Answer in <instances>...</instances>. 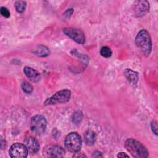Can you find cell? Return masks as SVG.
Segmentation results:
<instances>
[{
  "label": "cell",
  "instance_id": "obj_1",
  "mask_svg": "<svg viewBox=\"0 0 158 158\" xmlns=\"http://www.w3.org/2000/svg\"><path fill=\"white\" fill-rule=\"evenodd\" d=\"M135 43L142 54L148 57L152 51V41L149 32L145 30H141L136 36Z\"/></svg>",
  "mask_w": 158,
  "mask_h": 158
},
{
  "label": "cell",
  "instance_id": "obj_2",
  "mask_svg": "<svg viewBox=\"0 0 158 158\" xmlns=\"http://www.w3.org/2000/svg\"><path fill=\"white\" fill-rule=\"evenodd\" d=\"M126 149L135 157H147L149 156V152L146 147L139 141L129 138L125 143Z\"/></svg>",
  "mask_w": 158,
  "mask_h": 158
},
{
  "label": "cell",
  "instance_id": "obj_3",
  "mask_svg": "<svg viewBox=\"0 0 158 158\" xmlns=\"http://www.w3.org/2000/svg\"><path fill=\"white\" fill-rule=\"evenodd\" d=\"M82 145V139L81 136L75 132H71L65 138V148L71 152H78Z\"/></svg>",
  "mask_w": 158,
  "mask_h": 158
},
{
  "label": "cell",
  "instance_id": "obj_4",
  "mask_svg": "<svg viewBox=\"0 0 158 158\" xmlns=\"http://www.w3.org/2000/svg\"><path fill=\"white\" fill-rule=\"evenodd\" d=\"M71 92L69 89H62L48 98L44 102L45 105H53L67 102L70 98Z\"/></svg>",
  "mask_w": 158,
  "mask_h": 158
},
{
  "label": "cell",
  "instance_id": "obj_5",
  "mask_svg": "<svg viewBox=\"0 0 158 158\" xmlns=\"http://www.w3.org/2000/svg\"><path fill=\"white\" fill-rule=\"evenodd\" d=\"M46 120L43 115H36L31 119L30 128L36 135H40L43 134L46 130Z\"/></svg>",
  "mask_w": 158,
  "mask_h": 158
},
{
  "label": "cell",
  "instance_id": "obj_6",
  "mask_svg": "<svg viewBox=\"0 0 158 158\" xmlns=\"http://www.w3.org/2000/svg\"><path fill=\"white\" fill-rule=\"evenodd\" d=\"M64 33L79 44H84L85 42V36L83 31L80 29L72 28V27H67L63 30Z\"/></svg>",
  "mask_w": 158,
  "mask_h": 158
},
{
  "label": "cell",
  "instance_id": "obj_7",
  "mask_svg": "<svg viewBox=\"0 0 158 158\" xmlns=\"http://www.w3.org/2000/svg\"><path fill=\"white\" fill-rule=\"evenodd\" d=\"M9 152L12 158H25L27 157L28 151L24 144L16 143L11 146Z\"/></svg>",
  "mask_w": 158,
  "mask_h": 158
},
{
  "label": "cell",
  "instance_id": "obj_8",
  "mask_svg": "<svg viewBox=\"0 0 158 158\" xmlns=\"http://www.w3.org/2000/svg\"><path fill=\"white\" fill-rule=\"evenodd\" d=\"M149 9V4L146 1H136L133 7V13L135 17H141L145 15Z\"/></svg>",
  "mask_w": 158,
  "mask_h": 158
},
{
  "label": "cell",
  "instance_id": "obj_9",
  "mask_svg": "<svg viewBox=\"0 0 158 158\" xmlns=\"http://www.w3.org/2000/svg\"><path fill=\"white\" fill-rule=\"evenodd\" d=\"M28 152L34 154L38 152L40 148V144L38 141L31 136L27 137L24 140V144Z\"/></svg>",
  "mask_w": 158,
  "mask_h": 158
},
{
  "label": "cell",
  "instance_id": "obj_10",
  "mask_svg": "<svg viewBox=\"0 0 158 158\" xmlns=\"http://www.w3.org/2000/svg\"><path fill=\"white\" fill-rule=\"evenodd\" d=\"M23 72L26 77L33 82H37L40 80V73L31 67H25L23 69Z\"/></svg>",
  "mask_w": 158,
  "mask_h": 158
},
{
  "label": "cell",
  "instance_id": "obj_11",
  "mask_svg": "<svg viewBox=\"0 0 158 158\" xmlns=\"http://www.w3.org/2000/svg\"><path fill=\"white\" fill-rule=\"evenodd\" d=\"M48 154L51 157H61L65 154V151L61 146H52L48 151Z\"/></svg>",
  "mask_w": 158,
  "mask_h": 158
},
{
  "label": "cell",
  "instance_id": "obj_12",
  "mask_svg": "<svg viewBox=\"0 0 158 158\" xmlns=\"http://www.w3.org/2000/svg\"><path fill=\"white\" fill-rule=\"evenodd\" d=\"M127 79L132 85H135L138 80V73L130 69H126L124 72Z\"/></svg>",
  "mask_w": 158,
  "mask_h": 158
},
{
  "label": "cell",
  "instance_id": "obj_13",
  "mask_svg": "<svg viewBox=\"0 0 158 158\" xmlns=\"http://www.w3.org/2000/svg\"><path fill=\"white\" fill-rule=\"evenodd\" d=\"M96 139V133L92 130H88L84 135V140L87 145L91 146L94 144Z\"/></svg>",
  "mask_w": 158,
  "mask_h": 158
},
{
  "label": "cell",
  "instance_id": "obj_14",
  "mask_svg": "<svg viewBox=\"0 0 158 158\" xmlns=\"http://www.w3.org/2000/svg\"><path fill=\"white\" fill-rule=\"evenodd\" d=\"M34 53L40 57H46L49 55L50 51L49 49L43 45H39L34 51Z\"/></svg>",
  "mask_w": 158,
  "mask_h": 158
},
{
  "label": "cell",
  "instance_id": "obj_15",
  "mask_svg": "<svg viewBox=\"0 0 158 158\" xmlns=\"http://www.w3.org/2000/svg\"><path fill=\"white\" fill-rule=\"evenodd\" d=\"M27 2L24 1H17L15 2V8L17 12L19 13H22L25 11L26 8Z\"/></svg>",
  "mask_w": 158,
  "mask_h": 158
},
{
  "label": "cell",
  "instance_id": "obj_16",
  "mask_svg": "<svg viewBox=\"0 0 158 158\" xmlns=\"http://www.w3.org/2000/svg\"><path fill=\"white\" fill-rule=\"evenodd\" d=\"M100 54L102 57L108 58V57H110L112 56V51H111V49L109 47L105 46H102L101 48Z\"/></svg>",
  "mask_w": 158,
  "mask_h": 158
},
{
  "label": "cell",
  "instance_id": "obj_17",
  "mask_svg": "<svg viewBox=\"0 0 158 158\" xmlns=\"http://www.w3.org/2000/svg\"><path fill=\"white\" fill-rule=\"evenodd\" d=\"M82 118H83V114L81 112L80 110L76 111L72 115V122L75 123H78L81 121Z\"/></svg>",
  "mask_w": 158,
  "mask_h": 158
},
{
  "label": "cell",
  "instance_id": "obj_18",
  "mask_svg": "<svg viewBox=\"0 0 158 158\" xmlns=\"http://www.w3.org/2000/svg\"><path fill=\"white\" fill-rule=\"evenodd\" d=\"M21 86H22V90L26 93L30 94L33 91V86L28 81H23L22 83Z\"/></svg>",
  "mask_w": 158,
  "mask_h": 158
},
{
  "label": "cell",
  "instance_id": "obj_19",
  "mask_svg": "<svg viewBox=\"0 0 158 158\" xmlns=\"http://www.w3.org/2000/svg\"><path fill=\"white\" fill-rule=\"evenodd\" d=\"M0 12H1V15L6 17V18H8L10 17V12L9 10L6 8V7H1V9H0Z\"/></svg>",
  "mask_w": 158,
  "mask_h": 158
},
{
  "label": "cell",
  "instance_id": "obj_20",
  "mask_svg": "<svg viewBox=\"0 0 158 158\" xmlns=\"http://www.w3.org/2000/svg\"><path fill=\"white\" fill-rule=\"evenodd\" d=\"M151 129L152 132L157 135V123L155 121H152L151 123Z\"/></svg>",
  "mask_w": 158,
  "mask_h": 158
},
{
  "label": "cell",
  "instance_id": "obj_21",
  "mask_svg": "<svg viewBox=\"0 0 158 158\" xmlns=\"http://www.w3.org/2000/svg\"><path fill=\"white\" fill-rule=\"evenodd\" d=\"M92 156L95 157H102V153L100 151H94L93 153Z\"/></svg>",
  "mask_w": 158,
  "mask_h": 158
},
{
  "label": "cell",
  "instance_id": "obj_22",
  "mask_svg": "<svg viewBox=\"0 0 158 158\" xmlns=\"http://www.w3.org/2000/svg\"><path fill=\"white\" fill-rule=\"evenodd\" d=\"M117 157H129V156L127 155L126 153L125 152H119L118 154H117Z\"/></svg>",
  "mask_w": 158,
  "mask_h": 158
},
{
  "label": "cell",
  "instance_id": "obj_23",
  "mask_svg": "<svg viewBox=\"0 0 158 158\" xmlns=\"http://www.w3.org/2000/svg\"><path fill=\"white\" fill-rule=\"evenodd\" d=\"M77 154L74 155L73 157H86L84 154H82V153H80V154H78V153H76Z\"/></svg>",
  "mask_w": 158,
  "mask_h": 158
}]
</instances>
